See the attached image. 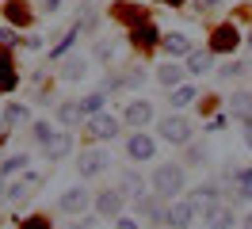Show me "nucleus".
Here are the masks:
<instances>
[{
    "mask_svg": "<svg viewBox=\"0 0 252 229\" xmlns=\"http://www.w3.org/2000/svg\"><path fill=\"white\" fill-rule=\"evenodd\" d=\"M184 187H188V176H184V168H180V164H160L157 172H153V191L164 195L168 202H172Z\"/></svg>",
    "mask_w": 252,
    "mask_h": 229,
    "instance_id": "nucleus-1",
    "label": "nucleus"
},
{
    "mask_svg": "<svg viewBox=\"0 0 252 229\" xmlns=\"http://www.w3.org/2000/svg\"><path fill=\"white\" fill-rule=\"evenodd\" d=\"M157 130H160V137H164L168 145H191V134H195L191 122L184 119V115H168V119H160Z\"/></svg>",
    "mask_w": 252,
    "mask_h": 229,
    "instance_id": "nucleus-2",
    "label": "nucleus"
},
{
    "mask_svg": "<svg viewBox=\"0 0 252 229\" xmlns=\"http://www.w3.org/2000/svg\"><path fill=\"white\" fill-rule=\"evenodd\" d=\"M111 168V157L103 149H88V153H80V161H77V172H80V180H92V176H103Z\"/></svg>",
    "mask_w": 252,
    "mask_h": 229,
    "instance_id": "nucleus-3",
    "label": "nucleus"
},
{
    "mask_svg": "<svg viewBox=\"0 0 252 229\" xmlns=\"http://www.w3.org/2000/svg\"><path fill=\"white\" fill-rule=\"evenodd\" d=\"M138 214L149 218V226H164L168 222V202H164V195H142L138 198Z\"/></svg>",
    "mask_w": 252,
    "mask_h": 229,
    "instance_id": "nucleus-4",
    "label": "nucleus"
},
{
    "mask_svg": "<svg viewBox=\"0 0 252 229\" xmlns=\"http://www.w3.org/2000/svg\"><path fill=\"white\" fill-rule=\"evenodd\" d=\"M237 42H241V31H237L233 23H221V27H214V34H210V54H233Z\"/></svg>",
    "mask_w": 252,
    "mask_h": 229,
    "instance_id": "nucleus-5",
    "label": "nucleus"
},
{
    "mask_svg": "<svg viewBox=\"0 0 252 229\" xmlns=\"http://www.w3.org/2000/svg\"><path fill=\"white\" fill-rule=\"evenodd\" d=\"M195 202H191V198H172V202H168V222H164V226H172V229H188L191 222H195Z\"/></svg>",
    "mask_w": 252,
    "mask_h": 229,
    "instance_id": "nucleus-6",
    "label": "nucleus"
},
{
    "mask_svg": "<svg viewBox=\"0 0 252 229\" xmlns=\"http://www.w3.org/2000/svg\"><path fill=\"white\" fill-rule=\"evenodd\" d=\"M123 206H126V195L119 191V187H111V191H99V195H95V214H99V218H119Z\"/></svg>",
    "mask_w": 252,
    "mask_h": 229,
    "instance_id": "nucleus-7",
    "label": "nucleus"
},
{
    "mask_svg": "<svg viewBox=\"0 0 252 229\" xmlns=\"http://www.w3.org/2000/svg\"><path fill=\"white\" fill-rule=\"evenodd\" d=\"M88 130H92L95 141H115V137H119V119L99 111V115H92V119H88Z\"/></svg>",
    "mask_w": 252,
    "mask_h": 229,
    "instance_id": "nucleus-8",
    "label": "nucleus"
},
{
    "mask_svg": "<svg viewBox=\"0 0 252 229\" xmlns=\"http://www.w3.org/2000/svg\"><path fill=\"white\" fill-rule=\"evenodd\" d=\"M153 153H157V145H153V137H149V134L138 130V134L126 137V157H130V161H153Z\"/></svg>",
    "mask_w": 252,
    "mask_h": 229,
    "instance_id": "nucleus-9",
    "label": "nucleus"
},
{
    "mask_svg": "<svg viewBox=\"0 0 252 229\" xmlns=\"http://www.w3.org/2000/svg\"><path fill=\"white\" fill-rule=\"evenodd\" d=\"M160 50L176 61V58H191V50H195V46H191V38L184 34V31H172V34H164V38H160Z\"/></svg>",
    "mask_w": 252,
    "mask_h": 229,
    "instance_id": "nucleus-10",
    "label": "nucleus"
},
{
    "mask_svg": "<svg viewBox=\"0 0 252 229\" xmlns=\"http://www.w3.org/2000/svg\"><path fill=\"white\" fill-rule=\"evenodd\" d=\"M123 119L130 122L134 130H142V126H149V122H153V103H149V99H130Z\"/></svg>",
    "mask_w": 252,
    "mask_h": 229,
    "instance_id": "nucleus-11",
    "label": "nucleus"
},
{
    "mask_svg": "<svg viewBox=\"0 0 252 229\" xmlns=\"http://www.w3.org/2000/svg\"><path fill=\"white\" fill-rule=\"evenodd\" d=\"M58 206H62L65 214H84L88 206H92V195H88L84 187H69V191L58 198Z\"/></svg>",
    "mask_w": 252,
    "mask_h": 229,
    "instance_id": "nucleus-12",
    "label": "nucleus"
},
{
    "mask_svg": "<svg viewBox=\"0 0 252 229\" xmlns=\"http://www.w3.org/2000/svg\"><path fill=\"white\" fill-rule=\"evenodd\" d=\"M42 149H46V161H65V157L73 153V134H69V130H58Z\"/></svg>",
    "mask_w": 252,
    "mask_h": 229,
    "instance_id": "nucleus-13",
    "label": "nucleus"
},
{
    "mask_svg": "<svg viewBox=\"0 0 252 229\" xmlns=\"http://www.w3.org/2000/svg\"><path fill=\"white\" fill-rule=\"evenodd\" d=\"M157 27H153V23H149V19H142V23H138V27H130V42L138 46V50H149V46H157Z\"/></svg>",
    "mask_w": 252,
    "mask_h": 229,
    "instance_id": "nucleus-14",
    "label": "nucleus"
},
{
    "mask_svg": "<svg viewBox=\"0 0 252 229\" xmlns=\"http://www.w3.org/2000/svg\"><path fill=\"white\" fill-rule=\"evenodd\" d=\"M233 222H237V214H233V206H225V202H218V206L206 210V226L210 229H233Z\"/></svg>",
    "mask_w": 252,
    "mask_h": 229,
    "instance_id": "nucleus-15",
    "label": "nucleus"
},
{
    "mask_svg": "<svg viewBox=\"0 0 252 229\" xmlns=\"http://www.w3.org/2000/svg\"><path fill=\"white\" fill-rule=\"evenodd\" d=\"M16 84H19V73L12 65V54H8V46H0V92H12Z\"/></svg>",
    "mask_w": 252,
    "mask_h": 229,
    "instance_id": "nucleus-16",
    "label": "nucleus"
},
{
    "mask_svg": "<svg viewBox=\"0 0 252 229\" xmlns=\"http://www.w3.org/2000/svg\"><path fill=\"white\" fill-rule=\"evenodd\" d=\"M119 191H123L126 198H142V195H145V180H142V172L126 168V172H123V180H119Z\"/></svg>",
    "mask_w": 252,
    "mask_h": 229,
    "instance_id": "nucleus-17",
    "label": "nucleus"
},
{
    "mask_svg": "<svg viewBox=\"0 0 252 229\" xmlns=\"http://www.w3.org/2000/svg\"><path fill=\"white\" fill-rule=\"evenodd\" d=\"M191 202H195V210H210V206H218V187L214 183H199L195 191H191Z\"/></svg>",
    "mask_w": 252,
    "mask_h": 229,
    "instance_id": "nucleus-18",
    "label": "nucleus"
},
{
    "mask_svg": "<svg viewBox=\"0 0 252 229\" xmlns=\"http://www.w3.org/2000/svg\"><path fill=\"white\" fill-rule=\"evenodd\" d=\"M31 187H38V176H34V172H27L23 180L8 183V198H12V202H23V198L31 195Z\"/></svg>",
    "mask_w": 252,
    "mask_h": 229,
    "instance_id": "nucleus-19",
    "label": "nucleus"
},
{
    "mask_svg": "<svg viewBox=\"0 0 252 229\" xmlns=\"http://www.w3.org/2000/svg\"><path fill=\"white\" fill-rule=\"evenodd\" d=\"M4 15H8V23H19V27L31 23V8H27V0H8V4H4Z\"/></svg>",
    "mask_w": 252,
    "mask_h": 229,
    "instance_id": "nucleus-20",
    "label": "nucleus"
},
{
    "mask_svg": "<svg viewBox=\"0 0 252 229\" xmlns=\"http://www.w3.org/2000/svg\"><path fill=\"white\" fill-rule=\"evenodd\" d=\"M229 111H233V119L249 122V119H252V92H233V99H229Z\"/></svg>",
    "mask_w": 252,
    "mask_h": 229,
    "instance_id": "nucleus-21",
    "label": "nucleus"
},
{
    "mask_svg": "<svg viewBox=\"0 0 252 229\" xmlns=\"http://www.w3.org/2000/svg\"><path fill=\"white\" fill-rule=\"evenodd\" d=\"M157 80L164 84V88H180V84H184V69H180L176 61H168V65L157 69Z\"/></svg>",
    "mask_w": 252,
    "mask_h": 229,
    "instance_id": "nucleus-22",
    "label": "nucleus"
},
{
    "mask_svg": "<svg viewBox=\"0 0 252 229\" xmlns=\"http://www.w3.org/2000/svg\"><path fill=\"white\" fill-rule=\"evenodd\" d=\"M188 73H195V76L210 73V50H191V58H188Z\"/></svg>",
    "mask_w": 252,
    "mask_h": 229,
    "instance_id": "nucleus-23",
    "label": "nucleus"
},
{
    "mask_svg": "<svg viewBox=\"0 0 252 229\" xmlns=\"http://www.w3.org/2000/svg\"><path fill=\"white\" fill-rule=\"evenodd\" d=\"M62 76H65V80H80V76H88V58H69L62 65Z\"/></svg>",
    "mask_w": 252,
    "mask_h": 229,
    "instance_id": "nucleus-24",
    "label": "nucleus"
},
{
    "mask_svg": "<svg viewBox=\"0 0 252 229\" xmlns=\"http://www.w3.org/2000/svg\"><path fill=\"white\" fill-rule=\"evenodd\" d=\"M58 119H62L65 126H77V122L84 119V107H80V103H73V99H69V103H62V107H58Z\"/></svg>",
    "mask_w": 252,
    "mask_h": 229,
    "instance_id": "nucleus-25",
    "label": "nucleus"
},
{
    "mask_svg": "<svg viewBox=\"0 0 252 229\" xmlns=\"http://www.w3.org/2000/svg\"><path fill=\"white\" fill-rule=\"evenodd\" d=\"M27 119H31V111H27L23 103H8L4 107V122H8V126H23Z\"/></svg>",
    "mask_w": 252,
    "mask_h": 229,
    "instance_id": "nucleus-26",
    "label": "nucleus"
},
{
    "mask_svg": "<svg viewBox=\"0 0 252 229\" xmlns=\"http://www.w3.org/2000/svg\"><path fill=\"white\" fill-rule=\"evenodd\" d=\"M191 99H199V92L191 88V84H180V88H172V99H168V103L172 107H188Z\"/></svg>",
    "mask_w": 252,
    "mask_h": 229,
    "instance_id": "nucleus-27",
    "label": "nucleus"
},
{
    "mask_svg": "<svg viewBox=\"0 0 252 229\" xmlns=\"http://www.w3.org/2000/svg\"><path fill=\"white\" fill-rule=\"evenodd\" d=\"M103 99H107V92H92V96H84V99H80L84 115H88V119H92V115H99V111H103Z\"/></svg>",
    "mask_w": 252,
    "mask_h": 229,
    "instance_id": "nucleus-28",
    "label": "nucleus"
},
{
    "mask_svg": "<svg viewBox=\"0 0 252 229\" xmlns=\"http://www.w3.org/2000/svg\"><path fill=\"white\" fill-rule=\"evenodd\" d=\"M16 172H27V157H23V153L4 157V164H0V176H16Z\"/></svg>",
    "mask_w": 252,
    "mask_h": 229,
    "instance_id": "nucleus-29",
    "label": "nucleus"
},
{
    "mask_svg": "<svg viewBox=\"0 0 252 229\" xmlns=\"http://www.w3.org/2000/svg\"><path fill=\"white\" fill-rule=\"evenodd\" d=\"M80 31H84V27H80V23H77V27H69V31H65V38H62V42H58V46H54V50H50V58H62L65 50H69V46H73V42H77V38H80Z\"/></svg>",
    "mask_w": 252,
    "mask_h": 229,
    "instance_id": "nucleus-30",
    "label": "nucleus"
},
{
    "mask_svg": "<svg viewBox=\"0 0 252 229\" xmlns=\"http://www.w3.org/2000/svg\"><path fill=\"white\" fill-rule=\"evenodd\" d=\"M245 73H249V65H245V61H229V65H221V69H218L221 80H233V76H245Z\"/></svg>",
    "mask_w": 252,
    "mask_h": 229,
    "instance_id": "nucleus-31",
    "label": "nucleus"
},
{
    "mask_svg": "<svg viewBox=\"0 0 252 229\" xmlns=\"http://www.w3.org/2000/svg\"><path fill=\"white\" fill-rule=\"evenodd\" d=\"M31 130H34V141H38V145H46L50 137L58 134V130H54V126H50V122H34Z\"/></svg>",
    "mask_w": 252,
    "mask_h": 229,
    "instance_id": "nucleus-32",
    "label": "nucleus"
},
{
    "mask_svg": "<svg viewBox=\"0 0 252 229\" xmlns=\"http://www.w3.org/2000/svg\"><path fill=\"white\" fill-rule=\"evenodd\" d=\"M19 229H50V218H42V214H31V218H23V222H19Z\"/></svg>",
    "mask_w": 252,
    "mask_h": 229,
    "instance_id": "nucleus-33",
    "label": "nucleus"
},
{
    "mask_svg": "<svg viewBox=\"0 0 252 229\" xmlns=\"http://www.w3.org/2000/svg\"><path fill=\"white\" fill-rule=\"evenodd\" d=\"M206 161V149H199V145H188V164H203Z\"/></svg>",
    "mask_w": 252,
    "mask_h": 229,
    "instance_id": "nucleus-34",
    "label": "nucleus"
},
{
    "mask_svg": "<svg viewBox=\"0 0 252 229\" xmlns=\"http://www.w3.org/2000/svg\"><path fill=\"white\" fill-rule=\"evenodd\" d=\"M95 61H111V42H95Z\"/></svg>",
    "mask_w": 252,
    "mask_h": 229,
    "instance_id": "nucleus-35",
    "label": "nucleus"
},
{
    "mask_svg": "<svg viewBox=\"0 0 252 229\" xmlns=\"http://www.w3.org/2000/svg\"><path fill=\"white\" fill-rule=\"evenodd\" d=\"M16 42H19V38H16V31H12V27L0 31V46H16Z\"/></svg>",
    "mask_w": 252,
    "mask_h": 229,
    "instance_id": "nucleus-36",
    "label": "nucleus"
},
{
    "mask_svg": "<svg viewBox=\"0 0 252 229\" xmlns=\"http://www.w3.org/2000/svg\"><path fill=\"white\" fill-rule=\"evenodd\" d=\"M115 229H142V226H138L134 218H123V214H119V218H115Z\"/></svg>",
    "mask_w": 252,
    "mask_h": 229,
    "instance_id": "nucleus-37",
    "label": "nucleus"
},
{
    "mask_svg": "<svg viewBox=\"0 0 252 229\" xmlns=\"http://www.w3.org/2000/svg\"><path fill=\"white\" fill-rule=\"evenodd\" d=\"M233 180H237V183H249V180H252V168H237Z\"/></svg>",
    "mask_w": 252,
    "mask_h": 229,
    "instance_id": "nucleus-38",
    "label": "nucleus"
},
{
    "mask_svg": "<svg viewBox=\"0 0 252 229\" xmlns=\"http://www.w3.org/2000/svg\"><path fill=\"white\" fill-rule=\"evenodd\" d=\"M245 145H249V149H252V119L245 122Z\"/></svg>",
    "mask_w": 252,
    "mask_h": 229,
    "instance_id": "nucleus-39",
    "label": "nucleus"
},
{
    "mask_svg": "<svg viewBox=\"0 0 252 229\" xmlns=\"http://www.w3.org/2000/svg\"><path fill=\"white\" fill-rule=\"evenodd\" d=\"M42 8H46V12L54 15V12H58V8H62V0H46V4H42Z\"/></svg>",
    "mask_w": 252,
    "mask_h": 229,
    "instance_id": "nucleus-40",
    "label": "nucleus"
},
{
    "mask_svg": "<svg viewBox=\"0 0 252 229\" xmlns=\"http://www.w3.org/2000/svg\"><path fill=\"white\" fill-rule=\"evenodd\" d=\"M241 198H252V180H249V183H241Z\"/></svg>",
    "mask_w": 252,
    "mask_h": 229,
    "instance_id": "nucleus-41",
    "label": "nucleus"
},
{
    "mask_svg": "<svg viewBox=\"0 0 252 229\" xmlns=\"http://www.w3.org/2000/svg\"><path fill=\"white\" fill-rule=\"evenodd\" d=\"M218 4H221V0H199V8H203V12H206V8H218Z\"/></svg>",
    "mask_w": 252,
    "mask_h": 229,
    "instance_id": "nucleus-42",
    "label": "nucleus"
},
{
    "mask_svg": "<svg viewBox=\"0 0 252 229\" xmlns=\"http://www.w3.org/2000/svg\"><path fill=\"white\" fill-rule=\"evenodd\" d=\"M4 198H8V183L0 180V202H4Z\"/></svg>",
    "mask_w": 252,
    "mask_h": 229,
    "instance_id": "nucleus-43",
    "label": "nucleus"
},
{
    "mask_svg": "<svg viewBox=\"0 0 252 229\" xmlns=\"http://www.w3.org/2000/svg\"><path fill=\"white\" fill-rule=\"evenodd\" d=\"M245 229H252V214H249V218H245Z\"/></svg>",
    "mask_w": 252,
    "mask_h": 229,
    "instance_id": "nucleus-44",
    "label": "nucleus"
},
{
    "mask_svg": "<svg viewBox=\"0 0 252 229\" xmlns=\"http://www.w3.org/2000/svg\"><path fill=\"white\" fill-rule=\"evenodd\" d=\"M69 229H88V226H69Z\"/></svg>",
    "mask_w": 252,
    "mask_h": 229,
    "instance_id": "nucleus-45",
    "label": "nucleus"
},
{
    "mask_svg": "<svg viewBox=\"0 0 252 229\" xmlns=\"http://www.w3.org/2000/svg\"><path fill=\"white\" fill-rule=\"evenodd\" d=\"M249 46H252V31H249Z\"/></svg>",
    "mask_w": 252,
    "mask_h": 229,
    "instance_id": "nucleus-46",
    "label": "nucleus"
},
{
    "mask_svg": "<svg viewBox=\"0 0 252 229\" xmlns=\"http://www.w3.org/2000/svg\"><path fill=\"white\" fill-rule=\"evenodd\" d=\"M0 141H4V130H0Z\"/></svg>",
    "mask_w": 252,
    "mask_h": 229,
    "instance_id": "nucleus-47",
    "label": "nucleus"
},
{
    "mask_svg": "<svg viewBox=\"0 0 252 229\" xmlns=\"http://www.w3.org/2000/svg\"><path fill=\"white\" fill-rule=\"evenodd\" d=\"M164 4H176V0H164Z\"/></svg>",
    "mask_w": 252,
    "mask_h": 229,
    "instance_id": "nucleus-48",
    "label": "nucleus"
}]
</instances>
